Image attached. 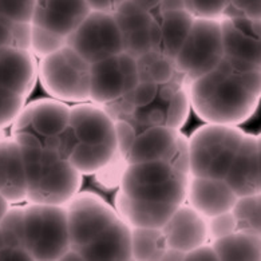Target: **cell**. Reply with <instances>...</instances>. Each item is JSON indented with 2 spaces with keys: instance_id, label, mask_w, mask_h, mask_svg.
<instances>
[{
  "instance_id": "9",
  "label": "cell",
  "mask_w": 261,
  "mask_h": 261,
  "mask_svg": "<svg viewBox=\"0 0 261 261\" xmlns=\"http://www.w3.org/2000/svg\"><path fill=\"white\" fill-rule=\"evenodd\" d=\"M71 106L55 98H40L30 102L12 123V133H31L43 147L44 140L61 134L70 126Z\"/></svg>"
},
{
  "instance_id": "4",
  "label": "cell",
  "mask_w": 261,
  "mask_h": 261,
  "mask_svg": "<svg viewBox=\"0 0 261 261\" xmlns=\"http://www.w3.org/2000/svg\"><path fill=\"white\" fill-rule=\"evenodd\" d=\"M24 207V247L36 261L61 260L71 248L66 207L29 202Z\"/></svg>"
},
{
  "instance_id": "37",
  "label": "cell",
  "mask_w": 261,
  "mask_h": 261,
  "mask_svg": "<svg viewBox=\"0 0 261 261\" xmlns=\"http://www.w3.org/2000/svg\"><path fill=\"white\" fill-rule=\"evenodd\" d=\"M150 50H154V47L149 29L123 34V51L130 55L138 58Z\"/></svg>"
},
{
  "instance_id": "28",
  "label": "cell",
  "mask_w": 261,
  "mask_h": 261,
  "mask_svg": "<svg viewBox=\"0 0 261 261\" xmlns=\"http://www.w3.org/2000/svg\"><path fill=\"white\" fill-rule=\"evenodd\" d=\"M113 15L123 34L149 29L154 19V14L138 7L133 0H125L119 4V7L113 12Z\"/></svg>"
},
{
  "instance_id": "32",
  "label": "cell",
  "mask_w": 261,
  "mask_h": 261,
  "mask_svg": "<svg viewBox=\"0 0 261 261\" xmlns=\"http://www.w3.org/2000/svg\"><path fill=\"white\" fill-rule=\"evenodd\" d=\"M27 98L7 87L0 86V130L12 126L25 106Z\"/></svg>"
},
{
  "instance_id": "15",
  "label": "cell",
  "mask_w": 261,
  "mask_h": 261,
  "mask_svg": "<svg viewBox=\"0 0 261 261\" xmlns=\"http://www.w3.org/2000/svg\"><path fill=\"white\" fill-rule=\"evenodd\" d=\"M70 126L75 132L79 142L117 143L113 117L103 106L90 100L72 105Z\"/></svg>"
},
{
  "instance_id": "46",
  "label": "cell",
  "mask_w": 261,
  "mask_h": 261,
  "mask_svg": "<svg viewBox=\"0 0 261 261\" xmlns=\"http://www.w3.org/2000/svg\"><path fill=\"white\" fill-rule=\"evenodd\" d=\"M185 0H162L160 11H174V10H185Z\"/></svg>"
},
{
  "instance_id": "14",
  "label": "cell",
  "mask_w": 261,
  "mask_h": 261,
  "mask_svg": "<svg viewBox=\"0 0 261 261\" xmlns=\"http://www.w3.org/2000/svg\"><path fill=\"white\" fill-rule=\"evenodd\" d=\"M237 198L239 196L225 179L190 175L186 201L204 217L209 218L232 211Z\"/></svg>"
},
{
  "instance_id": "41",
  "label": "cell",
  "mask_w": 261,
  "mask_h": 261,
  "mask_svg": "<svg viewBox=\"0 0 261 261\" xmlns=\"http://www.w3.org/2000/svg\"><path fill=\"white\" fill-rule=\"evenodd\" d=\"M217 261L218 254L212 243L201 244L185 253V261Z\"/></svg>"
},
{
  "instance_id": "51",
  "label": "cell",
  "mask_w": 261,
  "mask_h": 261,
  "mask_svg": "<svg viewBox=\"0 0 261 261\" xmlns=\"http://www.w3.org/2000/svg\"><path fill=\"white\" fill-rule=\"evenodd\" d=\"M7 247V244H6V240L3 237V232H2V229H0V250L4 249V248Z\"/></svg>"
},
{
  "instance_id": "36",
  "label": "cell",
  "mask_w": 261,
  "mask_h": 261,
  "mask_svg": "<svg viewBox=\"0 0 261 261\" xmlns=\"http://www.w3.org/2000/svg\"><path fill=\"white\" fill-rule=\"evenodd\" d=\"M114 126L117 150H118L119 155H122L126 160L127 154H129L133 145H134L137 136H138V129L133 125L129 119L125 118L114 119Z\"/></svg>"
},
{
  "instance_id": "13",
  "label": "cell",
  "mask_w": 261,
  "mask_h": 261,
  "mask_svg": "<svg viewBox=\"0 0 261 261\" xmlns=\"http://www.w3.org/2000/svg\"><path fill=\"white\" fill-rule=\"evenodd\" d=\"M36 57L31 50L15 46L0 47V86L29 97L38 81Z\"/></svg>"
},
{
  "instance_id": "45",
  "label": "cell",
  "mask_w": 261,
  "mask_h": 261,
  "mask_svg": "<svg viewBox=\"0 0 261 261\" xmlns=\"http://www.w3.org/2000/svg\"><path fill=\"white\" fill-rule=\"evenodd\" d=\"M133 2H134L138 7L145 10V11L151 12V14H157L162 0H133Z\"/></svg>"
},
{
  "instance_id": "26",
  "label": "cell",
  "mask_w": 261,
  "mask_h": 261,
  "mask_svg": "<svg viewBox=\"0 0 261 261\" xmlns=\"http://www.w3.org/2000/svg\"><path fill=\"white\" fill-rule=\"evenodd\" d=\"M168 247L162 228H132L133 260L162 261Z\"/></svg>"
},
{
  "instance_id": "38",
  "label": "cell",
  "mask_w": 261,
  "mask_h": 261,
  "mask_svg": "<svg viewBox=\"0 0 261 261\" xmlns=\"http://www.w3.org/2000/svg\"><path fill=\"white\" fill-rule=\"evenodd\" d=\"M126 160L122 155H119V153L117 154V157L108 165L105 166L102 170L95 174L97 179L99 181L100 185H103L105 188L108 189H115V188H119V184H121L122 174H123V170H125Z\"/></svg>"
},
{
  "instance_id": "21",
  "label": "cell",
  "mask_w": 261,
  "mask_h": 261,
  "mask_svg": "<svg viewBox=\"0 0 261 261\" xmlns=\"http://www.w3.org/2000/svg\"><path fill=\"white\" fill-rule=\"evenodd\" d=\"M114 206L119 217L132 228H162L178 205L138 200L118 189V193L115 194Z\"/></svg>"
},
{
  "instance_id": "40",
  "label": "cell",
  "mask_w": 261,
  "mask_h": 261,
  "mask_svg": "<svg viewBox=\"0 0 261 261\" xmlns=\"http://www.w3.org/2000/svg\"><path fill=\"white\" fill-rule=\"evenodd\" d=\"M225 15H243L249 19L261 20V0H229V8Z\"/></svg>"
},
{
  "instance_id": "2",
  "label": "cell",
  "mask_w": 261,
  "mask_h": 261,
  "mask_svg": "<svg viewBox=\"0 0 261 261\" xmlns=\"http://www.w3.org/2000/svg\"><path fill=\"white\" fill-rule=\"evenodd\" d=\"M27 201L65 206L81 192L83 174L61 154L44 147H22Z\"/></svg>"
},
{
  "instance_id": "8",
  "label": "cell",
  "mask_w": 261,
  "mask_h": 261,
  "mask_svg": "<svg viewBox=\"0 0 261 261\" xmlns=\"http://www.w3.org/2000/svg\"><path fill=\"white\" fill-rule=\"evenodd\" d=\"M71 247L82 249L119 217L115 206L94 192H79L65 205Z\"/></svg>"
},
{
  "instance_id": "24",
  "label": "cell",
  "mask_w": 261,
  "mask_h": 261,
  "mask_svg": "<svg viewBox=\"0 0 261 261\" xmlns=\"http://www.w3.org/2000/svg\"><path fill=\"white\" fill-rule=\"evenodd\" d=\"M118 154L117 143L79 142L68 157V161L83 175L97 174L108 166Z\"/></svg>"
},
{
  "instance_id": "3",
  "label": "cell",
  "mask_w": 261,
  "mask_h": 261,
  "mask_svg": "<svg viewBox=\"0 0 261 261\" xmlns=\"http://www.w3.org/2000/svg\"><path fill=\"white\" fill-rule=\"evenodd\" d=\"M245 132L239 126L206 123L189 137L190 175L225 179Z\"/></svg>"
},
{
  "instance_id": "17",
  "label": "cell",
  "mask_w": 261,
  "mask_h": 261,
  "mask_svg": "<svg viewBox=\"0 0 261 261\" xmlns=\"http://www.w3.org/2000/svg\"><path fill=\"white\" fill-rule=\"evenodd\" d=\"M194 16L188 10L160 11L154 14L149 27L154 50L170 58H175L189 35Z\"/></svg>"
},
{
  "instance_id": "23",
  "label": "cell",
  "mask_w": 261,
  "mask_h": 261,
  "mask_svg": "<svg viewBox=\"0 0 261 261\" xmlns=\"http://www.w3.org/2000/svg\"><path fill=\"white\" fill-rule=\"evenodd\" d=\"M220 261H261V234L237 229L212 241Z\"/></svg>"
},
{
  "instance_id": "31",
  "label": "cell",
  "mask_w": 261,
  "mask_h": 261,
  "mask_svg": "<svg viewBox=\"0 0 261 261\" xmlns=\"http://www.w3.org/2000/svg\"><path fill=\"white\" fill-rule=\"evenodd\" d=\"M67 44V38L59 34H55L50 30L42 29L39 25L33 24V34H31V48L33 54L36 58L47 57L54 54L55 51L61 50L62 47Z\"/></svg>"
},
{
  "instance_id": "11",
  "label": "cell",
  "mask_w": 261,
  "mask_h": 261,
  "mask_svg": "<svg viewBox=\"0 0 261 261\" xmlns=\"http://www.w3.org/2000/svg\"><path fill=\"white\" fill-rule=\"evenodd\" d=\"M90 12L86 0H36L31 23L67 38Z\"/></svg>"
},
{
  "instance_id": "1",
  "label": "cell",
  "mask_w": 261,
  "mask_h": 261,
  "mask_svg": "<svg viewBox=\"0 0 261 261\" xmlns=\"http://www.w3.org/2000/svg\"><path fill=\"white\" fill-rule=\"evenodd\" d=\"M194 114L206 123L239 126L252 118L261 100V67L237 70L224 57L212 71L188 82Z\"/></svg>"
},
{
  "instance_id": "39",
  "label": "cell",
  "mask_w": 261,
  "mask_h": 261,
  "mask_svg": "<svg viewBox=\"0 0 261 261\" xmlns=\"http://www.w3.org/2000/svg\"><path fill=\"white\" fill-rule=\"evenodd\" d=\"M117 59H118V65L119 67H121L122 72H123V76H125L127 93H130V91L134 90V87H136L141 81L138 61H137L136 57H133V55H130L129 53H126V51L119 53V54L117 55Z\"/></svg>"
},
{
  "instance_id": "50",
  "label": "cell",
  "mask_w": 261,
  "mask_h": 261,
  "mask_svg": "<svg viewBox=\"0 0 261 261\" xmlns=\"http://www.w3.org/2000/svg\"><path fill=\"white\" fill-rule=\"evenodd\" d=\"M257 150H258V164H260V192H261V133L257 136Z\"/></svg>"
},
{
  "instance_id": "5",
  "label": "cell",
  "mask_w": 261,
  "mask_h": 261,
  "mask_svg": "<svg viewBox=\"0 0 261 261\" xmlns=\"http://www.w3.org/2000/svg\"><path fill=\"white\" fill-rule=\"evenodd\" d=\"M91 65L66 44L54 54L39 59L38 78L50 97L66 103L90 100Z\"/></svg>"
},
{
  "instance_id": "43",
  "label": "cell",
  "mask_w": 261,
  "mask_h": 261,
  "mask_svg": "<svg viewBox=\"0 0 261 261\" xmlns=\"http://www.w3.org/2000/svg\"><path fill=\"white\" fill-rule=\"evenodd\" d=\"M15 25L16 22L0 15V47L15 46Z\"/></svg>"
},
{
  "instance_id": "6",
  "label": "cell",
  "mask_w": 261,
  "mask_h": 261,
  "mask_svg": "<svg viewBox=\"0 0 261 261\" xmlns=\"http://www.w3.org/2000/svg\"><path fill=\"white\" fill-rule=\"evenodd\" d=\"M224 57L221 19L194 18L174 62L181 76L189 82L217 67Z\"/></svg>"
},
{
  "instance_id": "49",
  "label": "cell",
  "mask_w": 261,
  "mask_h": 261,
  "mask_svg": "<svg viewBox=\"0 0 261 261\" xmlns=\"http://www.w3.org/2000/svg\"><path fill=\"white\" fill-rule=\"evenodd\" d=\"M11 202L7 200V198H4L2 194H0V220L6 216V213L8 212V209L11 207Z\"/></svg>"
},
{
  "instance_id": "12",
  "label": "cell",
  "mask_w": 261,
  "mask_h": 261,
  "mask_svg": "<svg viewBox=\"0 0 261 261\" xmlns=\"http://www.w3.org/2000/svg\"><path fill=\"white\" fill-rule=\"evenodd\" d=\"M169 247L188 252L201 244L209 243L207 218L189 204L175 207L166 224L162 226Z\"/></svg>"
},
{
  "instance_id": "44",
  "label": "cell",
  "mask_w": 261,
  "mask_h": 261,
  "mask_svg": "<svg viewBox=\"0 0 261 261\" xmlns=\"http://www.w3.org/2000/svg\"><path fill=\"white\" fill-rule=\"evenodd\" d=\"M93 11L114 12L125 0H86Z\"/></svg>"
},
{
  "instance_id": "10",
  "label": "cell",
  "mask_w": 261,
  "mask_h": 261,
  "mask_svg": "<svg viewBox=\"0 0 261 261\" xmlns=\"http://www.w3.org/2000/svg\"><path fill=\"white\" fill-rule=\"evenodd\" d=\"M221 29L226 58L261 67V20L225 15L221 18Z\"/></svg>"
},
{
  "instance_id": "19",
  "label": "cell",
  "mask_w": 261,
  "mask_h": 261,
  "mask_svg": "<svg viewBox=\"0 0 261 261\" xmlns=\"http://www.w3.org/2000/svg\"><path fill=\"white\" fill-rule=\"evenodd\" d=\"M225 181L239 197L260 193L257 136L245 133Z\"/></svg>"
},
{
  "instance_id": "16",
  "label": "cell",
  "mask_w": 261,
  "mask_h": 261,
  "mask_svg": "<svg viewBox=\"0 0 261 261\" xmlns=\"http://www.w3.org/2000/svg\"><path fill=\"white\" fill-rule=\"evenodd\" d=\"M182 137L184 134H181L179 130L166 125L142 129L138 132L132 150L126 157V162L137 164L157 160L173 161Z\"/></svg>"
},
{
  "instance_id": "20",
  "label": "cell",
  "mask_w": 261,
  "mask_h": 261,
  "mask_svg": "<svg viewBox=\"0 0 261 261\" xmlns=\"http://www.w3.org/2000/svg\"><path fill=\"white\" fill-rule=\"evenodd\" d=\"M79 250L85 260H133L132 226L118 217L97 239Z\"/></svg>"
},
{
  "instance_id": "35",
  "label": "cell",
  "mask_w": 261,
  "mask_h": 261,
  "mask_svg": "<svg viewBox=\"0 0 261 261\" xmlns=\"http://www.w3.org/2000/svg\"><path fill=\"white\" fill-rule=\"evenodd\" d=\"M237 229H239V224L232 211L224 212V213L207 218V232H209L211 243L236 232Z\"/></svg>"
},
{
  "instance_id": "25",
  "label": "cell",
  "mask_w": 261,
  "mask_h": 261,
  "mask_svg": "<svg viewBox=\"0 0 261 261\" xmlns=\"http://www.w3.org/2000/svg\"><path fill=\"white\" fill-rule=\"evenodd\" d=\"M141 81H151L158 86L168 85L178 79H184L177 70L174 58L150 50L137 58Z\"/></svg>"
},
{
  "instance_id": "7",
  "label": "cell",
  "mask_w": 261,
  "mask_h": 261,
  "mask_svg": "<svg viewBox=\"0 0 261 261\" xmlns=\"http://www.w3.org/2000/svg\"><path fill=\"white\" fill-rule=\"evenodd\" d=\"M67 44L90 65L123 51V33L113 12H90L78 29L67 36Z\"/></svg>"
},
{
  "instance_id": "33",
  "label": "cell",
  "mask_w": 261,
  "mask_h": 261,
  "mask_svg": "<svg viewBox=\"0 0 261 261\" xmlns=\"http://www.w3.org/2000/svg\"><path fill=\"white\" fill-rule=\"evenodd\" d=\"M36 0H0V15L12 22H33Z\"/></svg>"
},
{
  "instance_id": "27",
  "label": "cell",
  "mask_w": 261,
  "mask_h": 261,
  "mask_svg": "<svg viewBox=\"0 0 261 261\" xmlns=\"http://www.w3.org/2000/svg\"><path fill=\"white\" fill-rule=\"evenodd\" d=\"M232 212L239 229L261 234V192L239 197Z\"/></svg>"
},
{
  "instance_id": "30",
  "label": "cell",
  "mask_w": 261,
  "mask_h": 261,
  "mask_svg": "<svg viewBox=\"0 0 261 261\" xmlns=\"http://www.w3.org/2000/svg\"><path fill=\"white\" fill-rule=\"evenodd\" d=\"M192 103H190L188 82L177 90L172 100L166 105V126L179 130L189 119Z\"/></svg>"
},
{
  "instance_id": "48",
  "label": "cell",
  "mask_w": 261,
  "mask_h": 261,
  "mask_svg": "<svg viewBox=\"0 0 261 261\" xmlns=\"http://www.w3.org/2000/svg\"><path fill=\"white\" fill-rule=\"evenodd\" d=\"M61 260H66V261H75V260H81V261H85L83 258L82 253H81V250L76 249V248H70V249L66 252L63 256H62Z\"/></svg>"
},
{
  "instance_id": "18",
  "label": "cell",
  "mask_w": 261,
  "mask_h": 261,
  "mask_svg": "<svg viewBox=\"0 0 261 261\" xmlns=\"http://www.w3.org/2000/svg\"><path fill=\"white\" fill-rule=\"evenodd\" d=\"M0 194L11 204L27 201V177L22 149L12 136L0 138Z\"/></svg>"
},
{
  "instance_id": "42",
  "label": "cell",
  "mask_w": 261,
  "mask_h": 261,
  "mask_svg": "<svg viewBox=\"0 0 261 261\" xmlns=\"http://www.w3.org/2000/svg\"><path fill=\"white\" fill-rule=\"evenodd\" d=\"M79 143L78 138L75 136V132L72 130L71 126H68L67 129L59 134V146H58V153L61 154L63 158L70 157V154L75 149Z\"/></svg>"
},
{
  "instance_id": "34",
  "label": "cell",
  "mask_w": 261,
  "mask_h": 261,
  "mask_svg": "<svg viewBox=\"0 0 261 261\" xmlns=\"http://www.w3.org/2000/svg\"><path fill=\"white\" fill-rule=\"evenodd\" d=\"M185 4L196 18L221 19L229 8V0H185Z\"/></svg>"
},
{
  "instance_id": "22",
  "label": "cell",
  "mask_w": 261,
  "mask_h": 261,
  "mask_svg": "<svg viewBox=\"0 0 261 261\" xmlns=\"http://www.w3.org/2000/svg\"><path fill=\"white\" fill-rule=\"evenodd\" d=\"M127 94L126 81L117 55L91 63L90 102L106 106Z\"/></svg>"
},
{
  "instance_id": "29",
  "label": "cell",
  "mask_w": 261,
  "mask_h": 261,
  "mask_svg": "<svg viewBox=\"0 0 261 261\" xmlns=\"http://www.w3.org/2000/svg\"><path fill=\"white\" fill-rule=\"evenodd\" d=\"M0 229L8 247H24V207L11 206L2 220Z\"/></svg>"
},
{
  "instance_id": "47",
  "label": "cell",
  "mask_w": 261,
  "mask_h": 261,
  "mask_svg": "<svg viewBox=\"0 0 261 261\" xmlns=\"http://www.w3.org/2000/svg\"><path fill=\"white\" fill-rule=\"evenodd\" d=\"M185 260V252L175 248L168 247V249L165 250L164 256H162V261H182Z\"/></svg>"
}]
</instances>
